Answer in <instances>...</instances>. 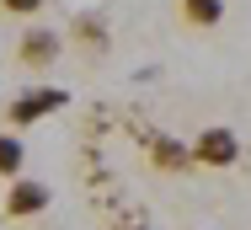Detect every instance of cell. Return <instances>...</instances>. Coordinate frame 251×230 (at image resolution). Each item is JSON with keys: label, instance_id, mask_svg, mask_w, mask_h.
<instances>
[{"label": "cell", "instance_id": "cell-1", "mask_svg": "<svg viewBox=\"0 0 251 230\" xmlns=\"http://www.w3.org/2000/svg\"><path fill=\"white\" fill-rule=\"evenodd\" d=\"M70 102V91L64 86H27V91H16L11 102H5V129H32V123H43V118H53L59 107Z\"/></svg>", "mask_w": 251, "mask_h": 230}, {"label": "cell", "instance_id": "cell-6", "mask_svg": "<svg viewBox=\"0 0 251 230\" xmlns=\"http://www.w3.org/2000/svg\"><path fill=\"white\" fill-rule=\"evenodd\" d=\"M150 161L160 166V172H187V166H198V161H193V144L166 139V134H155V139H150Z\"/></svg>", "mask_w": 251, "mask_h": 230}, {"label": "cell", "instance_id": "cell-9", "mask_svg": "<svg viewBox=\"0 0 251 230\" xmlns=\"http://www.w3.org/2000/svg\"><path fill=\"white\" fill-rule=\"evenodd\" d=\"M43 5H49V0H0V11H5V16H38Z\"/></svg>", "mask_w": 251, "mask_h": 230}, {"label": "cell", "instance_id": "cell-4", "mask_svg": "<svg viewBox=\"0 0 251 230\" xmlns=\"http://www.w3.org/2000/svg\"><path fill=\"white\" fill-rule=\"evenodd\" d=\"M193 161H198V166H214V172L235 166V161H241V139H235V129H225V123H208V129L193 139Z\"/></svg>", "mask_w": 251, "mask_h": 230}, {"label": "cell", "instance_id": "cell-8", "mask_svg": "<svg viewBox=\"0 0 251 230\" xmlns=\"http://www.w3.org/2000/svg\"><path fill=\"white\" fill-rule=\"evenodd\" d=\"M176 16H182L187 27L208 32V27H219V22H225V0H176Z\"/></svg>", "mask_w": 251, "mask_h": 230}, {"label": "cell", "instance_id": "cell-10", "mask_svg": "<svg viewBox=\"0 0 251 230\" xmlns=\"http://www.w3.org/2000/svg\"><path fill=\"white\" fill-rule=\"evenodd\" d=\"M134 230H139V225H134Z\"/></svg>", "mask_w": 251, "mask_h": 230}, {"label": "cell", "instance_id": "cell-7", "mask_svg": "<svg viewBox=\"0 0 251 230\" xmlns=\"http://www.w3.org/2000/svg\"><path fill=\"white\" fill-rule=\"evenodd\" d=\"M27 172V144L16 129H0V182H16Z\"/></svg>", "mask_w": 251, "mask_h": 230}, {"label": "cell", "instance_id": "cell-3", "mask_svg": "<svg viewBox=\"0 0 251 230\" xmlns=\"http://www.w3.org/2000/svg\"><path fill=\"white\" fill-rule=\"evenodd\" d=\"M49 203H53V187L49 182H38V177H16V182H5V220H38V214H49Z\"/></svg>", "mask_w": 251, "mask_h": 230}, {"label": "cell", "instance_id": "cell-2", "mask_svg": "<svg viewBox=\"0 0 251 230\" xmlns=\"http://www.w3.org/2000/svg\"><path fill=\"white\" fill-rule=\"evenodd\" d=\"M64 48H70V38H64L59 27L32 22V27L16 38V64H22V70H53V64L64 59Z\"/></svg>", "mask_w": 251, "mask_h": 230}, {"label": "cell", "instance_id": "cell-5", "mask_svg": "<svg viewBox=\"0 0 251 230\" xmlns=\"http://www.w3.org/2000/svg\"><path fill=\"white\" fill-rule=\"evenodd\" d=\"M70 38L86 48L91 59H107V54H112V32H107V22H101L97 11H75V22H70Z\"/></svg>", "mask_w": 251, "mask_h": 230}]
</instances>
